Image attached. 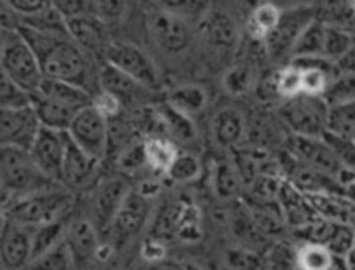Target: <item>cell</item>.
Wrapping results in <instances>:
<instances>
[{"mask_svg": "<svg viewBox=\"0 0 355 270\" xmlns=\"http://www.w3.org/2000/svg\"><path fill=\"white\" fill-rule=\"evenodd\" d=\"M17 31L37 54L44 78L75 83L96 96L94 87L99 89V69H92L87 52L71 37L44 35L26 26H19Z\"/></svg>", "mask_w": 355, "mask_h": 270, "instance_id": "1", "label": "cell"}, {"mask_svg": "<svg viewBox=\"0 0 355 270\" xmlns=\"http://www.w3.org/2000/svg\"><path fill=\"white\" fill-rule=\"evenodd\" d=\"M0 172H2L3 206L9 197L17 201L62 186L49 179L33 161L30 151H23V149L2 147Z\"/></svg>", "mask_w": 355, "mask_h": 270, "instance_id": "2", "label": "cell"}, {"mask_svg": "<svg viewBox=\"0 0 355 270\" xmlns=\"http://www.w3.org/2000/svg\"><path fill=\"white\" fill-rule=\"evenodd\" d=\"M71 190L61 186L12 201L10 206L3 208V218L9 224L19 225V227L38 228L51 222L62 220V217L71 210Z\"/></svg>", "mask_w": 355, "mask_h": 270, "instance_id": "3", "label": "cell"}, {"mask_svg": "<svg viewBox=\"0 0 355 270\" xmlns=\"http://www.w3.org/2000/svg\"><path fill=\"white\" fill-rule=\"evenodd\" d=\"M0 62H2V75L33 96H38L44 83V73L35 51L17 30H2Z\"/></svg>", "mask_w": 355, "mask_h": 270, "instance_id": "4", "label": "cell"}, {"mask_svg": "<svg viewBox=\"0 0 355 270\" xmlns=\"http://www.w3.org/2000/svg\"><path fill=\"white\" fill-rule=\"evenodd\" d=\"M281 121L298 137L322 138L328 132L329 104L322 96L298 93L286 99L277 109Z\"/></svg>", "mask_w": 355, "mask_h": 270, "instance_id": "5", "label": "cell"}, {"mask_svg": "<svg viewBox=\"0 0 355 270\" xmlns=\"http://www.w3.org/2000/svg\"><path fill=\"white\" fill-rule=\"evenodd\" d=\"M318 19L314 6H295L281 10L279 23L263 40V51L272 62H291V54L312 21Z\"/></svg>", "mask_w": 355, "mask_h": 270, "instance_id": "6", "label": "cell"}, {"mask_svg": "<svg viewBox=\"0 0 355 270\" xmlns=\"http://www.w3.org/2000/svg\"><path fill=\"white\" fill-rule=\"evenodd\" d=\"M146 26L153 44L168 55L182 54L193 40L191 26L186 17L165 6H155L146 14Z\"/></svg>", "mask_w": 355, "mask_h": 270, "instance_id": "7", "label": "cell"}, {"mask_svg": "<svg viewBox=\"0 0 355 270\" xmlns=\"http://www.w3.org/2000/svg\"><path fill=\"white\" fill-rule=\"evenodd\" d=\"M68 134L69 138L82 151L96 158L97 161H103L107 156V151H110V121L94 106L85 107L76 114Z\"/></svg>", "mask_w": 355, "mask_h": 270, "instance_id": "8", "label": "cell"}, {"mask_svg": "<svg viewBox=\"0 0 355 270\" xmlns=\"http://www.w3.org/2000/svg\"><path fill=\"white\" fill-rule=\"evenodd\" d=\"M104 61L123 71L148 90L159 85V71L155 61L137 45L111 44L104 52Z\"/></svg>", "mask_w": 355, "mask_h": 270, "instance_id": "9", "label": "cell"}, {"mask_svg": "<svg viewBox=\"0 0 355 270\" xmlns=\"http://www.w3.org/2000/svg\"><path fill=\"white\" fill-rule=\"evenodd\" d=\"M288 154L293 156L298 163H302L307 168L314 172L322 173L326 177H331L335 180H342L343 168L342 163L336 159L331 149L324 142V138H311V137H298V135H290L288 138Z\"/></svg>", "mask_w": 355, "mask_h": 270, "instance_id": "10", "label": "cell"}, {"mask_svg": "<svg viewBox=\"0 0 355 270\" xmlns=\"http://www.w3.org/2000/svg\"><path fill=\"white\" fill-rule=\"evenodd\" d=\"M42 130L33 106L21 109H0V141L2 147L30 151Z\"/></svg>", "mask_w": 355, "mask_h": 270, "instance_id": "11", "label": "cell"}, {"mask_svg": "<svg viewBox=\"0 0 355 270\" xmlns=\"http://www.w3.org/2000/svg\"><path fill=\"white\" fill-rule=\"evenodd\" d=\"M130 192L132 190L127 180L120 179V177L106 179L99 186H96L92 196V218H90V222L99 231V234L107 232V228L111 227L116 215L120 213Z\"/></svg>", "mask_w": 355, "mask_h": 270, "instance_id": "12", "label": "cell"}, {"mask_svg": "<svg viewBox=\"0 0 355 270\" xmlns=\"http://www.w3.org/2000/svg\"><path fill=\"white\" fill-rule=\"evenodd\" d=\"M69 134L68 132L51 130L42 127L30 154L38 168L52 179L54 182L62 183V166H64L66 149H68Z\"/></svg>", "mask_w": 355, "mask_h": 270, "instance_id": "13", "label": "cell"}, {"mask_svg": "<svg viewBox=\"0 0 355 270\" xmlns=\"http://www.w3.org/2000/svg\"><path fill=\"white\" fill-rule=\"evenodd\" d=\"M201 35L207 42L208 47L217 54L227 55L238 48L239 44V28L234 17L224 9H210L203 16L201 23Z\"/></svg>", "mask_w": 355, "mask_h": 270, "instance_id": "14", "label": "cell"}, {"mask_svg": "<svg viewBox=\"0 0 355 270\" xmlns=\"http://www.w3.org/2000/svg\"><path fill=\"white\" fill-rule=\"evenodd\" d=\"M146 217H148V203H146V197L141 196L139 192L128 194L123 208L116 215L111 227L107 228L106 234L110 235L107 237V244L111 248H120L125 242L130 241L141 231V227L146 222Z\"/></svg>", "mask_w": 355, "mask_h": 270, "instance_id": "15", "label": "cell"}, {"mask_svg": "<svg viewBox=\"0 0 355 270\" xmlns=\"http://www.w3.org/2000/svg\"><path fill=\"white\" fill-rule=\"evenodd\" d=\"M33 231L35 228L19 227L6 222L2 234V260L3 270H24L31 262V249H33Z\"/></svg>", "mask_w": 355, "mask_h": 270, "instance_id": "16", "label": "cell"}, {"mask_svg": "<svg viewBox=\"0 0 355 270\" xmlns=\"http://www.w3.org/2000/svg\"><path fill=\"white\" fill-rule=\"evenodd\" d=\"M101 161L87 154L69 138L66 149L64 166H62V186L66 189H87L97 186Z\"/></svg>", "mask_w": 355, "mask_h": 270, "instance_id": "17", "label": "cell"}, {"mask_svg": "<svg viewBox=\"0 0 355 270\" xmlns=\"http://www.w3.org/2000/svg\"><path fill=\"white\" fill-rule=\"evenodd\" d=\"M279 210L284 224L290 225L291 231H298L319 217L307 194L298 190L288 180H283V183H281Z\"/></svg>", "mask_w": 355, "mask_h": 270, "instance_id": "18", "label": "cell"}, {"mask_svg": "<svg viewBox=\"0 0 355 270\" xmlns=\"http://www.w3.org/2000/svg\"><path fill=\"white\" fill-rule=\"evenodd\" d=\"M99 231L94 227L92 222L85 220V218H80V220H75L68 225L66 244H68L75 265H83V263H89L90 260L99 256Z\"/></svg>", "mask_w": 355, "mask_h": 270, "instance_id": "19", "label": "cell"}, {"mask_svg": "<svg viewBox=\"0 0 355 270\" xmlns=\"http://www.w3.org/2000/svg\"><path fill=\"white\" fill-rule=\"evenodd\" d=\"M68 31L73 40L85 52H106L111 42L107 40V26L90 14L69 17Z\"/></svg>", "mask_w": 355, "mask_h": 270, "instance_id": "20", "label": "cell"}, {"mask_svg": "<svg viewBox=\"0 0 355 270\" xmlns=\"http://www.w3.org/2000/svg\"><path fill=\"white\" fill-rule=\"evenodd\" d=\"M99 89L116 97L121 104L134 102L142 92L148 90L106 61L99 66Z\"/></svg>", "mask_w": 355, "mask_h": 270, "instance_id": "21", "label": "cell"}, {"mask_svg": "<svg viewBox=\"0 0 355 270\" xmlns=\"http://www.w3.org/2000/svg\"><path fill=\"white\" fill-rule=\"evenodd\" d=\"M38 96L54 100V102L61 104V106L71 107L75 111H82L94 104V93H90L83 87L75 85V83L61 82V80L44 78Z\"/></svg>", "mask_w": 355, "mask_h": 270, "instance_id": "22", "label": "cell"}, {"mask_svg": "<svg viewBox=\"0 0 355 270\" xmlns=\"http://www.w3.org/2000/svg\"><path fill=\"white\" fill-rule=\"evenodd\" d=\"M246 134V123L238 109H220L214 118V137L220 147L236 149Z\"/></svg>", "mask_w": 355, "mask_h": 270, "instance_id": "23", "label": "cell"}, {"mask_svg": "<svg viewBox=\"0 0 355 270\" xmlns=\"http://www.w3.org/2000/svg\"><path fill=\"white\" fill-rule=\"evenodd\" d=\"M156 111L159 113L163 125H165L166 141L189 144V142H193L196 138V128H194L193 118L184 114L182 111L175 109L166 100L163 104H159V106H156Z\"/></svg>", "mask_w": 355, "mask_h": 270, "instance_id": "24", "label": "cell"}, {"mask_svg": "<svg viewBox=\"0 0 355 270\" xmlns=\"http://www.w3.org/2000/svg\"><path fill=\"white\" fill-rule=\"evenodd\" d=\"M33 107L37 111V116L40 120L42 127L58 132H69L76 114L80 113V111L61 106V104L54 102L51 99H45L42 96H35Z\"/></svg>", "mask_w": 355, "mask_h": 270, "instance_id": "25", "label": "cell"}, {"mask_svg": "<svg viewBox=\"0 0 355 270\" xmlns=\"http://www.w3.org/2000/svg\"><path fill=\"white\" fill-rule=\"evenodd\" d=\"M21 26H26L30 30L38 31L44 35H54V37H71L68 31V21L59 12L54 2H49L47 7H44L38 12L31 16L19 17Z\"/></svg>", "mask_w": 355, "mask_h": 270, "instance_id": "26", "label": "cell"}, {"mask_svg": "<svg viewBox=\"0 0 355 270\" xmlns=\"http://www.w3.org/2000/svg\"><path fill=\"white\" fill-rule=\"evenodd\" d=\"M324 44H326V24L321 19H315L309 24L307 30L297 42L291 54L293 59H307V57H324Z\"/></svg>", "mask_w": 355, "mask_h": 270, "instance_id": "27", "label": "cell"}, {"mask_svg": "<svg viewBox=\"0 0 355 270\" xmlns=\"http://www.w3.org/2000/svg\"><path fill=\"white\" fill-rule=\"evenodd\" d=\"M214 187L220 199H232V197H236L245 189L238 168H236L232 159H218L214 170Z\"/></svg>", "mask_w": 355, "mask_h": 270, "instance_id": "28", "label": "cell"}, {"mask_svg": "<svg viewBox=\"0 0 355 270\" xmlns=\"http://www.w3.org/2000/svg\"><path fill=\"white\" fill-rule=\"evenodd\" d=\"M279 17L281 9H277L274 3H260V6H257L252 10V14H250L248 23H246V30H248V35L252 37V40H266L272 33L276 24L279 23Z\"/></svg>", "mask_w": 355, "mask_h": 270, "instance_id": "29", "label": "cell"}, {"mask_svg": "<svg viewBox=\"0 0 355 270\" xmlns=\"http://www.w3.org/2000/svg\"><path fill=\"white\" fill-rule=\"evenodd\" d=\"M166 102L193 118L194 114L201 113L207 107L208 97L200 85H182L170 92Z\"/></svg>", "mask_w": 355, "mask_h": 270, "instance_id": "30", "label": "cell"}, {"mask_svg": "<svg viewBox=\"0 0 355 270\" xmlns=\"http://www.w3.org/2000/svg\"><path fill=\"white\" fill-rule=\"evenodd\" d=\"M146 156H148V165L153 172L166 175L179 152H177L173 142L166 141V138H148L146 141Z\"/></svg>", "mask_w": 355, "mask_h": 270, "instance_id": "31", "label": "cell"}, {"mask_svg": "<svg viewBox=\"0 0 355 270\" xmlns=\"http://www.w3.org/2000/svg\"><path fill=\"white\" fill-rule=\"evenodd\" d=\"M66 231H68V225L62 220L51 222V224H45L42 227L35 228L33 231V249H31V262L37 260L38 256L45 255L47 251H51L52 248L59 244V242L64 241Z\"/></svg>", "mask_w": 355, "mask_h": 270, "instance_id": "32", "label": "cell"}, {"mask_svg": "<svg viewBox=\"0 0 355 270\" xmlns=\"http://www.w3.org/2000/svg\"><path fill=\"white\" fill-rule=\"evenodd\" d=\"M336 262L338 258L321 244H304L297 253V265L300 270H333Z\"/></svg>", "mask_w": 355, "mask_h": 270, "instance_id": "33", "label": "cell"}, {"mask_svg": "<svg viewBox=\"0 0 355 270\" xmlns=\"http://www.w3.org/2000/svg\"><path fill=\"white\" fill-rule=\"evenodd\" d=\"M73 265H75V262H73V256L69 253L64 237V241L59 242L51 251L30 262V265L24 270H71Z\"/></svg>", "mask_w": 355, "mask_h": 270, "instance_id": "34", "label": "cell"}, {"mask_svg": "<svg viewBox=\"0 0 355 270\" xmlns=\"http://www.w3.org/2000/svg\"><path fill=\"white\" fill-rule=\"evenodd\" d=\"M326 24V23H324ZM355 47V37L350 31L342 30V28L328 26L326 24V44H324V57L329 61L336 62L349 54Z\"/></svg>", "mask_w": 355, "mask_h": 270, "instance_id": "35", "label": "cell"}, {"mask_svg": "<svg viewBox=\"0 0 355 270\" xmlns=\"http://www.w3.org/2000/svg\"><path fill=\"white\" fill-rule=\"evenodd\" d=\"M257 85L255 69L248 62L236 64L234 68L229 69L224 76V87L232 96H245L246 92Z\"/></svg>", "mask_w": 355, "mask_h": 270, "instance_id": "36", "label": "cell"}, {"mask_svg": "<svg viewBox=\"0 0 355 270\" xmlns=\"http://www.w3.org/2000/svg\"><path fill=\"white\" fill-rule=\"evenodd\" d=\"M35 96L7 78L0 76V109H21L33 106Z\"/></svg>", "mask_w": 355, "mask_h": 270, "instance_id": "37", "label": "cell"}, {"mask_svg": "<svg viewBox=\"0 0 355 270\" xmlns=\"http://www.w3.org/2000/svg\"><path fill=\"white\" fill-rule=\"evenodd\" d=\"M328 132L336 135L354 137L355 135V102L338 104L329 107Z\"/></svg>", "mask_w": 355, "mask_h": 270, "instance_id": "38", "label": "cell"}, {"mask_svg": "<svg viewBox=\"0 0 355 270\" xmlns=\"http://www.w3.org/2000/svg\"><path fill=\"white\" fill-rule=\"evenodd\" d=\"M127 12V3L114 2V0H89L87 2V14L99 19L101 23L111 26L116 24Z\"/></svg>", "mask_w": 355, "mask_h": 270, "instance_id": "39", "label": "cell"}, {"mask_svg": "<svg viewBox=\"0 0 355 270\" xmlns=\"http://www.w3.org/2000/svg\"><path fill=\"white\" fill-rule=\"evenodd\" d=\"M324 100L331 106L355 102V75H340L333 80L324 92Z\"/></svg>", "mask_w": 355, "mask_h": 270, "instance_id": "40", "label": "cell"}, {"mask_svg": "<svg viewBox=\"0 0 355 270\" xmlns=\"http://www.w3.org/2000/svg\"><path fill=\"white\" fill-rule=\"evenodd\" d=\"M324 142L331 149L333 154L336 156L343 168L355 172V141L354 137H345V135H336L331 132L324 134Z\"/></svg>", "mask_w": 355, "mask_h": 270, "instance_id": "41", "label": "cell"}, {"mask_svg": "<svg viewBox=\"0 0 355 270\" xmlns=\"http://www.w3.org/2000/svg\"><path fill=\"white\" fill-rule=\"evenodd\" d=\"M355 244V227L352 224H335L333 234L326 248L336 258L345 260Z\"/></svg>", "mask_w": 355, "mask_h": 270, "instance_id": "42", "label": "cell"}, {"mask_svg": "<svg viewBox=\"0 0 355 270\" xmlns=\"http://www.w3.org/2000/svg\"><path fill=\"white\" fill-rule=\"evenodd\" d=\"M336 222H329L326 218L318 217L314 222H311L305 227L293 231L298 237H302L305 241V244H321L326 246L331 239L333 228H335Z\"/></svg>", "mask_w": 355, "mask_h": 270, "instance_id": "43", "label": "cell"}, {"mask_svg": "<svg viewBox=\"0 0 355 270\" xmlns=\"http://www.w3.org/2000/svg\"><path fill=\"white\" fill-rule=\"evenodd\" d=\"M201 172L200 159L191 152H179L177 159L173 161L172 168L168 170L166 177L173 182H189L194 180Z\"/></svg>", "mask_w": 355, "mask_h": 270, "instance_id": "44", "label": "cell"}, {"mask_svg": "<svg viewBox=\"0 0 355 270\" xmlns=\"http://www.w3.org/2000/svg\"><path fill=\"white\" fill-rule=\"evenodd\" d=\"M277 87H279L281 97H284V99H291V97L302 93V69L291 62L284 69H279L277 71Z\"/></svg>", "mask_w": 355, "mask_h": 270, "instance_id": "45", "label": "cell"}, {"mask_svg": "<svg viewBox=\"0 0 355 270\" xmlns=\"http://www.w3.org/2000/svg\"><path fill=\"white\" fill-rule=\"evenodd\" d=\"M263 260L250 248L231 249L227 253V265L231 270H263Z\"/></svg>", "mask_w": 355, "mask_h": 270, "instance_id": "46", "label": "cell"}, {"mask_svg": "<svg viewBox=\"0 0 355 270\" xmlns=\"http://www.w3.org/2000/svg\"><path fill=\"white\" fill-rule=\"evenodd\" d=\"M92 106L96 107V109L99 111V113L103 114L107 121H110V120H114V118L120 116V111H121V106H123V104H121L116 97L111 96V93L104 92V90H99V92L94 96Z\"/></svg>", "mask_w": 355, "mask_h": 270, "instance_id": "47", "label": "cell"}, {"mask_svg": "<svg viewBox=\"0 0 355 270\" xmlns=\"http://www.w3.org/2000/svg\"><path fill=\"white\" fill-rule=\"evenodd\" d=\"M6 2L19 17L31 16V14L38 12L44 7H47L49 3L45 0H6Z\"/></svg>", "mask_w": 355, "mask_h": 270, "instance_id": "48", "label": "cell"}, {"mask_svg": "<svg viewBox=\"0 0 355 270\" xmlns=\"http://www.w3.org/2000/svg\"><path fill=\"white\" fill-rule=\"evenodd\" d=\"M165 255H166L165 244H163V241H159V239L151 237L144 242V246H142V256H144L149 263H156V262H162V260H166Z\"/></svg>", "mask_w": 355, "mask_h": 270, "instance_id": "49", "label": "cell"}, {"mask_svg": "<svg viewBox=\"0 0 355 270\" xmlns=\"http://www.w3.org/2000/svg\"><path fill=\"white\" fill-rule=\"evenodd\" d=\"M336 68L340 75H355V47L340 61H336Z\"/></svg>", "mask_w": 355, "mask_h": 270, "instance_id": "50", "label": "cell"}, {"mask_svg": "<svg viewBox=\"0 0 355 270\" xmlns=\"http://www.w3.org/2000/svg\"><path fill=\"white\" fill-rule=\"evenodd\" d=\"M146 270H186L180 263L172 262V260H162V262L151 263Z\"/></svg>", "mask_w": 355, "mask_h": 270, "instance_id": "51", "label": "cell"}, {"mask_svg": "<svg viewBox=\"0 0 355 270\" xmlns=\"http://www.w3.org/2000/svg\"><path fill=\"white\" fill-rule=\"evenodd\" d=\"M345 197L354 204L355 208V180L352 183H349V186H345Z\"/></svg>", "mask_w": 355, "mask_h": 270, "instance_id": "52", "label": "cell"}, {"mask_svg": "<svg viewBox=\"0 0 355 270\" xmlns=\"http://www.w3.org/2000/svg\"><path fill=\"white\" fill-rule=\"evenodd\" d=\"M345 265H347V270H355V244H354L352 251H350L349 255H347Z\"/></svg>", "mask_w": 355, "mask_h": 270, "instance_id": "53", "label": "cell"}]
</instances>
